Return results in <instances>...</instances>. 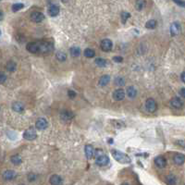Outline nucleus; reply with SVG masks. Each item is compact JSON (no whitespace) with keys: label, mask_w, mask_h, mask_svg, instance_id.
Wrapping results in <instances>:
<instances>
[{"label":"nucleus","mask_w":185,"mask_h":185,"mask_svg":"<svg viewBox=\"0 0 185 185\" xmlns=\"http://www.w3.org/2000/svg\"><path fill=\"white\" fill-rule=\"evenodd\" d=\"M0 35H1V31H0Z\"/></svg>","instance_id":"37998d69"},{"label":"nucleus","mask_w":185,"mask_h":185,"mask_svg":"<svg viewBox=\"0 0 185 185\" xmlns=\"http://www.w3.org/2000/svg\"><path fill=\"white\" fill-rule=\"evenodd\" d=\"M17 176V174L14 170H11V169H8V170H6L3 172L2 174V177L5 181H11L13 180L15 177Z\"/></svg>","instance_id":"9b49d317"},{"label":"nucleus","mask_w":185,"mask_h":185,"mask_svg":"<svg viewBox=\"0 0 185 185\" xmlns=\"http://www.w3.org/2000/svg\"><path fill=\"white\" fill-rule=\"evenodd\" d=\"M56 59L58 61L63 62L67 59V55L64 52H57L56 55Z\"/></svg>","instance_id":"c756f323"},{"label":"nucleus","mask_w":185,"mask_h":185,"mask_svg":"<svg viewBox=\"0 0 185 185\" xmlns=\"http://www.w3.org/2000/svg\"><path fill=\"white\" fill-rule=\"evenodd\" d=\"M173 161L176 165H182L184 163V155L182 154H177L174 155Z\"/></svg>","instance_id":"6ab92c4d"},{"label":"nucleus","mask_w":185,"mask_h":185,"mask_svg":"<svg viewBox=\"0 0 185 185\" xmlns=\"http://www.w3.org/2000/svg\"><path fill=\"white\" fill-rule=\"evenodd\" d=\"M84 151H85V155L87 158H92L94 155V149L93 147V145L91 144H86L84 147Z\"/></svg>","instance_id":"4468645a"},{"label":"nucleus","mask_w":185,"mask_h":185,"mask_svg":"<svg viewBox=\"0 0 185 185\" xmlns=\"http://www.w3.org/2000/svg\"><path fill=\"white\" fill-rule=\"evenodd\" d=\"M155 166L158 167L159 169H163L166 167L167 160L164 157H162V155H158V157L155 158Z\"/></svg>","instance_id":"9d476101"},{"label":"nucleus","mask_w":185,"mask_h":185,"mask_svg":"<svg viewBox=\"0 0 185 185\" xmlns=\"http://www.w3.org/2000/svg\"><path fill=\"white\" fill-rule=\"evenodd\" d=\"M145 6H146V2H145V0H136L135 1V7L138 11L143 10V9L145 7Z\"/></svg>","instance_id":"4be33fe9"},{"label":"nucleus","mask_w":185,"mask_h":185,"mask_svg":"<svg viewBox=\"0 0 185 185\" xmlns=\"http://www.w3.org/2000/svg\"><path fill=\"white\" fill-rule=\"evenodd\" d=\"M50 183L52 185H59V184L63 183V181H62V178L60 176H58V175L55 174V175H52V176L50 177Z\"/></svg>","instance_id":"f3484780"},{"label":"nucleus","mask_w":185,"mask_h":185,"mask_svg":"<svg viewBox=\"0 0 185 185\" xmlns=\"http://www.w3.org/2000/svg\"><path fill=\"white\" fill-rule=\"evenodd\" d=\"M180 94L181 95V97H185V88H181V91H180Z\"/></svg>","instance_id":"ea45409f"},{"label":"nucleus","mask_w":185,"mask_h":185,"mask_svg":"<svg viewBox=\"0 0 185 185\" xmlns=\"http://www.w3.org/2000/svg\"><path fill=\"white\" fill-rule=\"evenodd\" d=\"M0 1H1V0H0Z\"/></svg>","instance_id":"c03bdc74"},{"label":"nucleus","mask_w":185,"mask_h":185,"mask_svg":"<svg viewBox=\"0 0 185 185\" xmlns=\"http://www.w3.org/2000/svg\"><path fill=\"white\" fill-rule=\"evenodd\" d=\"M185 72L183 71L181 74V81H182V82H185Z\"/></svg>","instance_id":"a19ab883"},{"label":"nucleus","mask_w":185,"mask_h":185,"mask_svg":"<svg viewBox=\"0 0 185 185\" xmlns=\"http://www.w3.org/2000/svg\"><path fill=\"white\" fill-rule=\"evenodd\" d=\"M145 108L150 113H154L157 110V103L153 98H148L145 101Z\"/></svg>","instance_id":"39448f33"},{"label":"nucleus","mask_w":185,"mask_h":185,"mask_svg":"<svg viewBox=\"0 0 185 185\" xmlns=\"http://www.w3.org/2000/svg\"><path fill=\"white\" fill-rule=\"evenodd\" d=\"M127 95L130 98H135L136 95H137V90L135 89L134 86H129L127 88Z\"/></svg>","instance_id":"aec40b11"},{"label":"nucleus","mask_w":185,"mask_h":185,"mask_svg":"<svg viewBox=\"0 0 185 185\" xmlns=\"http://www.w3.org/2000/svg\"><path fill=\"white\" fill-rule=\"evenodd\" d=\"M26 49L33 54H49L54 50V45L48 41H38L29 43L26 45Z\"/></svg>","instance_id":"f257e3e1"},{"label":"nucleus","mask_w":185,"mask_h":185,"mask_svg":"<svg viewBox=\"0 0 185 185\" xmlns=\"http://www.w3.org/2000/svg\"><path fill=\"white\" fill-rule=\"evenodd\" d=\"M100 47L104 52H109V51L112 50L113 44L109 39H104L100 44Z\"/></svg>","instance_id":"20e7f679"},{"label":"nucleus","mask_w":185,"mask_h":185,"mask_svg":"<svg viewBox=\"0 0 185 185\" xmlns=\"http://www.w3.org/2000/svg\"><path fill=\"white\" fill-rule=\"evenodd\" d=\"M48 122L45 118H39L35 122V128L39 131H44L47 128Z\"/></svg>","instance_id":"423d86ee"},{"label":"nucleus","mask_w":185,"mask_h":185,"mask_svg":"<svg viewBox=\"0 0 185 185\" xmlns=\"http://www.w3.org/2000/svg\"><path fill=\"white\" fill-rule=\"evenodd\" d=\"M130 18H131V13H129V12H127V11L121 12V14H120V19H121L122 23H125Z\"/></svg>","instance_id":"c85d7f7f"},{"label":"nucleus","mask_w":185,"mask_h":185,"mask_svg":"<svg viewBox=\"0 0 185 185\" xmlns=\"http://www.w3.org/2000/svg\"><path fill=\"white\" fill-rule=\"evenodd\" d=\"M3 17H4V13H3L2 10H0V21H1V19H3Z\"/></svg>","instance_id":"79ce46f5"},{"label":"nucleus","mask_w":185,"mask_h":185,"mask_svg":"<svg viewBox=\"0 0 185 185\" xmlns=\"http://www.w3.org/2000/svg\"><path fill=\"white\" fill-rule=\"evenodd\" d=\"M114 82H115V84L118 85V86H123V85H125V80L123 79L122 77H117Z\"/></svg>","instance_id":"473e14b6"},{"label":"nucleus","mask_w":185,"mask_h":185,"mask_svg":"<svg viewBox=\"0 0 185 185\" xmlns=\"http://www.w3.org/2000/svg\"><path fill=\"white\" fill-rule=\"evenodd\" d=\"M181 31V26L180 24V22H175L171 24L170 26V34L175 36V35H178L180 34Z\"/></svg>","instance_id":"1a4fd4ad"},{"label":"nucleus","mask_w":185,"mask_h":185,"mask_svg":"<svg viewBox=\"0 0 185 185\" xmlns=\"http://www.w3.org/2000/svg\"><path fill=\"white\" fill-rule=\"evenodd\" d=\"M22 136H23L24 139H26V140H28V141H32V140L36 139L37 133H36V132H35L34 129L30 128V129H27V130L23 132Z\"/></svg>","instance_id":"7ed1b4c3"},{"label":"nucleus","mask_w":185,"mask_h":185,"mask_svg":"<svg viewBox=\"0 0 185 185\" xmlns=\"http://www.w3.org/2000/svg\"><path fill=\"white\" fill-rule=\"evenodd\" d=\"M17 69V64L14 61H8L7 63V70L10 72H14Z\"/></svg>","instance_id":"393cba45"},{"label":"nucleus","mask_w":185,"mask_h":185,"mask_svg":"<svg viewBox=\"0 0 185 185\" xmlns=\"http://www.w3.org/2000/svg\"><path fill=\"white\" fill-rule=\"evenodd\" d=\"M109 82H110V76L109 75H103L99 79V85L104 87L106 85H108Z\"/></svg>","instance_id":"412c9836"},{"label":"nucleus","mask_w":185,"mask_h":185,"mask_svg":"<svg viewBox=\"0 0 185 185\" xmlns=\"http://www.w3.org/2000/svg\"><path fill=\"white\" fill-rule=\"evenodd\" d=\"M111 154H112V157L114 158V159L120 164H130L132 162V159L129 155L120 152V151L111 150Z\"/></svg>","instance_id":"f03ea898"},{"label":"nucleus","mask_w":185,"mask_h":185,"mask_svg":"<svg viewBox=\"0 0 185 185\" xmlns=\"http://www.w3.org/2000/svg\"><path fill=\"white\" fill-rule=\"evenodd\" d=\"M157 27V21H155V19H149V21L145 23V28L147 29H155Z\"/></svg>","instance_id":"cd10ccee"},{"label":"nucleus","mask_w":185,"mask_h":185,"mask_svg":"<svg viewBox=\"0 0 185 185\" xmlns=\"http://www.w3.org/2000/svg\"><path fill=\"white\" fill-rule=\"evenodd\" d=\"M95 163L98 165V166H106V165H108L109 163V158L106 155H101L97 157Z\"/></svg>","instance_id":"6e6552de"},{"label":"nucleus","mask_w":185,"mask_h":185,"mask_svg":"<svg viewBox=\"0 0 185 185\" xmlns=\"http://www.w3.org/2000/svg\"><path fill=\"white\" fill-rule=\"evenodd\" d=\"M170 105L173 106L174 108H176V109H179V108H182V101L181 98H179V97H174V98L171 99L170 101Z\"/></svg>","instance_id":"2eb2a0df"},{"label":"nucleus","mask_w":185,"mask_h":185,"mask_svg":"<svg viewBox=\"0 0 185 185\" xmlns=\"http://www.w3.org/2000/svg\"><path fill=\"white\" fill-rule=\"evenodd\" d=\"M166 181H167V183H168V184H171V185L176 184V182H177L176 177L173 176V175H169V176H167V177H166Z\"/></svg>","instance_id":"7c9ffc66"},{"label":"nucleus","mask_w":185,"mask_h":185,"mask_svg":"<svg viewBox=\"0 0 185 185\" xmlns=\"http://www.w3.org/2000/svg\"><path fill=\"white\" fill-rule=\"evenodd\" d=\"M12 109L17 113H22L24 110V106L21 102H14L12 104Z\"/></svg>","instance_id":"dca6fc26"},{"label":"nucleus","mask_w":185,"mask_h":185,"mask_svg":"<svg viewBox=\"0 0 185 185\" xmlns=\"http://www.w3.org/2000/svg\"><path fill=\"white\" fill-rule=\"evenodd\" d=\"M31 19L33 22H41L45 19V15L40 11H33L31 14Z\"/></svg>","instance_id":"0eeeda50"},{"label":"nucleus","mask_w":185,"mask_h":185,"mask_svg":"<svg viewBox=\"0 0 185 185\" xmlns=\"http://www.w3.org/2000/svg\"><path fill=\"white\" fill-rule=\"evenodd\" d=\"M173 2L176 3L177 5H179L180 7H182L185 6V3H184L183 0H173Z\"/></svg>","instance_id":"4c0bfd02"},{"label":"nucleus","mask_w":185,"mask_h":185,"mask_svg":"<svg viewBox=\"0 0 185 185\" xmlns=\"http://www.w3.org/2000/svg\"><path fill=\"white\" fill-rule=\"evenodd\" d=\"M68 95H69L70 98L73 99V98H75V97H76L77 94L74 91H72V90H69V91H68Z\"/></svg>","instance_id":"f704fd0d"},{"label":"nucleus","mask_w":185,"mask_h":185,"mask_svg":"<svg viewBox=\"0 0 185 185\" xmlns=\"http://www.w3.org/2000/svg\"><path fill=\"white\" fill-rule=\"evenodd\" d=\"M24 7V5L22 3H16V4H13L12 5V11L16 12V11H19L21 10L22 8Z\"/></svg>","instance_id":"2f4dec72"},{"label":"nucleus","mask_w":185,"mask_h":185,"mask_svg":"<svg viewBox=\"0 0 185 185\" xmlns=\"http://www.w3.org/2000/svg\"><path fill=\"white\" fill-rule=\"evenodd\" d=\"M10 161L14 164V165H21L22 163V159L21 158V155H14L11 157Z\"/></svg>","instance_id":"b1692460"},{"label":"nucleus","mask_w":185,"mask_h":185,"mask_svg":"<svg viewBox=\"0 0 185 185\" xmlns=\"http://www.w3.org/2000/svg\"><path fill=\"white\" fill-rule=\"evenodd\" d=\"M28 180L29 181H34L35 179H36V175H34L33 173H31V174H29L28 175Z\"/></svg>","instance_id":"58836bf2"},{"label":"nucleus","mask_w":185,"mask_h":185,"mask_svg":"<svg viewBox=\"0 0 185 185\" xmlns=\"http://www.w3.org/2000/svg\"><path fill=\"white\" fill-rule=\"evenodd\" d=\"M73 117H74L73 113L70 110H64L61 112V118L64 120H71L73 119Z\"/></svg>","instance_id":"a211bd4d"},{"label":"nucleus","mask_w":185,"mask_h":185,"mask_svg":"<svg viewBox=\"0 0 185 185\" xmlns=\"http://www.w3.org/2000/svg\"><path fill=\"white\" fill-rule=\"evenodd\" d=\"M113 60H114L115 62H117V63H120V62L123 61V57H122V56H115L113 57Z\"/></svg>","instance_id":"c9c22d12"},{"label":"nucleus","mask_w":185,"mask_h":185,"mask_svg":"<svg viewBox=\"0 0 185 185\" xmlns=\"http://www.w3.org/2000/svg\"><path fill=\"white\" fill-rule=\"evenodd\" d=\"M83 55L86 56V57H88V58H92L95 56V52L94 50L91 49V48H86V49L83 51Z\"/></svg>","instance_id":"a878e982"},{"label":"nucleus","mask_w":185,"mask_h":185,"mask_svg":"<svg viewBox=\"0 0 185 185\" xmlns=\"http://www.w3.org/2000/svg\"><path fill=\"white\" fill-rule=\"evenodd\" d=\"M70 53L71 55V56L73 57H77V56H79L81 55V49L78 46H72L71 49H70Z\"/></svg>","instance_id":"5701e85b"},{"label":"nucleus","mask_w":185,"mask_h":185,"mask_svg":"<svg viewBox=\"0 0 185 185\" xmlns=\"http://www.w3.org/2000/svg\"><path fill=\"white\" fill-rule=\"evenodd\" d=\"M94 63L100 67V68H103V67H106V60L105 59V58H102V57H97L96 59L94 60Z\"/></svg>","instance_id":"bb28decb"},{"label":"nucleus","mask_w":185,"mask_h":185,"mask_svg":"<svg viewBox=\"0 0 185 185\" xmlns=\"http://www.w3.org/2000/svg\"><path fill=\"white\" fill-rule=\"evenodd\" d=\"M59 7L57 5H51L49 7H48V14H49L51 17H56L59 14Z\"/></svg>","instance_id":"ddd939ff"},{"label":"nucleus","mask_w":185,"mask_h":185,"mask_svg":"<svg viewBox=\"0 0 185 185\" xmlns=\"http://www.w3.org/2000/svg\"><path fill=\"white\" fill-rule=\"evenodd\" d=\"M113 98L116 101H121L125 98V92L122 89H118L113 93Z\"/></svg>","instance_id":"f8f14e48"},{"label":"nucleus","mask_w":185,"mask_h":185,"mask_svg":"<svg viewBox=\"0 0 185 185\" xmlns=\"http://www.w3.org/2000/svg\"><path fill=\"white\" fill-rule=\"evenodd\" d=\"M113 123L115 124V127L118 128V129L121 128V126H122V127L124 126V124H123L121 121H118V120H113Z\"/></svg>","instance_id":"e433bc0d"},{"label":"nucleus","mask_w":185,"mask_h":185,"mask_svg":"<svg viewBox=\"0 0 185 185\" xmlns=\"http://www.w3.org/2000/svg\"><path fill=\"white\" fill-rule=\"evenodd\" d=\"M6 81H7V75L4 72L0 71V84L4 83Z\"/></svg>","instance_id":"72a5a7b5"}]
</instances>
